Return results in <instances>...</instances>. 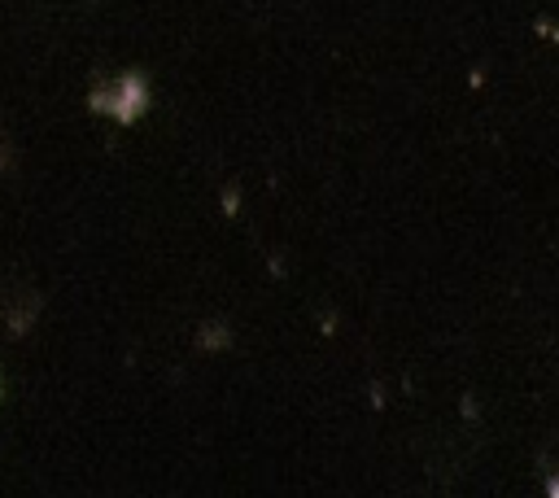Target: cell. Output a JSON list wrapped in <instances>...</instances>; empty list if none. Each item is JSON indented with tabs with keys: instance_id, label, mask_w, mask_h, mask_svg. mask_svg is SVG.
<instances>
[{
	"instance_id": "cell-1",
	"label": "cell",
	"mask_w": 559,
	"mask_h": 498,
	"mask_svg": "<svg viewBox=\"0 0 559 498\" xmlns=\"http://www.w3.org/2000/svg\"><path fill=\"white\" fill-rule=\"evenodd\" d=\"M92 109L105 114V118H114V122H122V127L140 122L144 109H148V79L135 74V70H127V74L100 83V87L92 92Z\"/></svg>"
}]
</instances>
